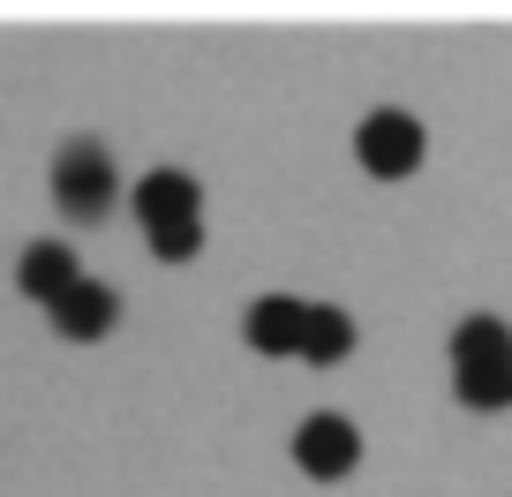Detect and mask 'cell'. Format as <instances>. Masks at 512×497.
<instances>
[{"instance_id": "cell-10", "label": "cell", "mask_w": 512, "mask_h": 497, "mask_svg": "<svg viewBox=\"0 0 512 497\" xmlns=\"http://www.w3.org/2000/svg\"><path fill=\"white\" fill-rule=\"evenodd\" d=\"M144 241H151V257H159V264H189L196 249H204V219H196V226H166V234H144Z\"/></svg>"}, {"instance_id": "cell-8", "label": "cell", "mask_w": 512, "mask_h": 497, "mask_svg": "<svg viewBox=\"0 0 512 497\" xmlns=\"http://www.w3.org/2000/svg\"><path fill=\"white\" fill-rule=\"evenodd\" d=\"M76 279H83V264H76V249H68V241H31V249H23V264H16V287L31 294L38 309H53Z\"/></svg>"}, {"instance_id": "cell-1", "label": "cell", "mask_w": 512, "mask_h": 497, "mask_svg": "<svg viewBox=\"0 0 512 497\" xmlns=\"http://www.w3.org/2000/svg\"><path fill=\"white\" fill-rule=\"evenodd\" d=\"M452 400L467 415H497L512 407V332L505 317H460L452 324Z\"/></svg>"}, {"instance_id": "cell-4", "label": "cell", "mask_w": 512, "mask_h": 497, "mask_svg": "<svg viewBox=\"0 0 512 497\" xmlns=\"http://www.w3.org/2000/svg\"><path fill=\"white\" fill-rule=\"evenodd\" d=\"M294 467H302L309 482H339L362 467V430H354L347 415H309L302 430H294Z\"/></svg>"}, {"instance_id": "cell-6", "label": "cell", "mask_w": 512, "mask_h": 497, "mask_svg": "<svg viewBox=\"0 0 512 497\" xmlns=\"http://www.w3.org/2000/svg\"><path fill=\"white\" fill-rule=\"evenodd\" d=\"M302 324H309L302 294H256L249 317H241V339L256 354H302Z\"/></svg>"}, {"instance_id": "cell-3", "label": "cell", "mask_w": 512, "mask_h": 497, "mask_svg": "<svg viewBox=\"0 0 512 497\" xmlns=\"http://www.w3.org/2000/svg\"><path fill=\"white\" fill-rule=\"evenodd\" d=\"M422 151H430V136H422V121H415V113H400V106L362 113V129H354V159H362V174H377V181L415 174Z\"/></svg>"}, {"instance_id": "cell-7", "label": "cell", "mask_w": 512, "mask_h": 497, "mask_svg": "<svg viewBox=\"0 0 512 497\" xmlns=\"http://www.w3.org/2000/svg\"><path fill=\"white\" fill-rule=\"evenodd\" d=\"M46 317H53V332H61V339H106L113 317H121V294H113L106 279H76Z\"/></svg>"}, {"instance_id": "cell-5", "label": "cell", "mask_w": 512, "mask_h": 497, "mask_svg": "<svg viewBox=\"0 0 512 497\" xmlns=\"http://www.w3.org/2000/svg\"><path fill=\"white\" fill-rule=\"evenodd\" d=\"M136 219H144V234H166V226H196V219H204V189H196L181 166H159V174L136 181Z\"/></svg>"}, {"instance_id": "cell-2", "label": "cell", "mask_w": 512, "mask_h": 497, "mask_svg": "<svg viewBox=\"0 0 512 497\" xmlns=\"http://www.w3.org/2000/svg\"><path fill=\"white\" fill-rule=\"evenodd\" d=\"M113 189H121V174H113V151L91 144V136H76V144L53 151V204L68 211V219H106L113 211Z\"/></svg>"}, {"instance_id": "cell-9", "label": "cell", "mask_w": 512, "mask_h": 497, "mask_svg": "<svg viewBox=\"0 0 512 497\" xmlns=\"http://www.w3.org/2000/svg\"><path fill=\"white\" fill-rule=\"evenodd\" d=\"M347 354H354V317H347V309H332V302H309V324H302V362L332 369V362H347Z\"/></svg>"}]
</instances>
